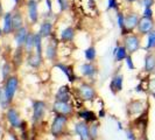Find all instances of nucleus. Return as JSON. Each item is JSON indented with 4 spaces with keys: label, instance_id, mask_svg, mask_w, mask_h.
I'll return each mask as SVG.
<instances>
[{
    "label": "nucleus",
    "instance_id": "nucleus-13",
    "mask_svg": "<svg viewBox=\"0 0 155 140\" xmlns=\"http://www.w3.org/2000/svg\"><path fill=\"white\" fill-rule=\"evenodd\" d=\"M27 35H28V31L26 27H21L19 31H16L15 33V43L18 48H21L25 45V41L27 39Z\"/></svg>",
    "mask_w": 155,
    "mask_h": 140
},
{
    "label": "nucleus",
    "instance_id": "nucleus-20",
    "mask_svg": "<svg viewBox=\"0 0 155 140\" xmlns=\"http://www.w3.org/2000/svg\"><path fill=\"white\" fill-rule=\"evenodd\" d=\"M51 29H53L51 23L48 22V21H45V22L41 25L39 34L41 35V38H48L51 34Z\"/></svg>",
    "mask_w": 155,
    "mask_h": 140
},
{
    "label": "nucleus",
    "instance_id": "nucleus-23",
    "mask_svg": "<svg viewBox=\"0 0 155 140\" xmlns=\"http://www.w3.org/2000/svg\"><path fill=\"white\" fill-rule=\"evenodd\" d=\"M12 27L14 31H19L22 27V16L19 12H16L14 15H12Z\"/></svg>",
    "mask_w": 155,
    "mask_h": 140
},
{
    "label": "nucleus",
    "instance_id": "nucleus-33",
    "mask_svg": "<svg viewBox=\"0 0 155 140\" xmlns=\"http://www.w3.org/2000/svg\"><path fill=\"white\" fill-rule=\"evenodd\" d=\"M85 57L89 60V61H92L96 57V49L93 47H90L85 50Z\"/></svg>",
    "mask_w": 155,
    "mask_h": 140
},
{
    "label": "nucleus",
    "instance_id": "nucleus-15",
    "mask_svg": "<svg viewBox=\"0 0 155 140\" xmlns=\"http://www.w3.org/2000/svg\"><path fill=\"white\" fill-rule=\"evenodd\" d=\"M70 95H69V88L67 85H63L58 89V91L56 92V101L61 102H68L69 103Z\"/></svg>",
    "mask_w": 155,
    "mask_h": 140
},
{
    "label": "nucleus",
    "instance_id": "nucleus-25",
    "mask_svg": "<svg viewBox=\"0 0 155 140\" xmlns=\"http://www.w3.org/2000/svg\"><path fill=\"white\" fill-rule=\"evenodd\" d=\"M33 48H34V35L31 34V33H28L27 39H26V41H25V49L27 50V53L31 54V50H33Z\"/></svg>",
    "mask_w": 155,
    "mask_h": 140
},
{
    "label": "nucleus",
    "instance_id": "nucleus-7",
    "mask_svg": "<svg viewBox=\"0 0 155 140\" xmlns=\"http://www.w3.org/2000/svg\"><path fill=\"white\" fill-rule=\"evenodd\" d=\"M79 95L82 97V99L84 101H93L96 98V90L91 84L83 83L79 86Z\"/></svg>",
    "mask_w": 155,
    "mask_h": 140
},
{
    "label": "nucleus",
    "instance_id": "nucleus-5",
    "mask_svg": "<svg viewBox=\"0 0 155 140\" xmlns=\"http://www.w3.org/2000/svg\"><path fill=\"white\" fill-rule=\"evenodd\" d=\"M53 111L56 115H61V116L68 117L72 113V106L70 105L68 102H61V101H55L53 104Z\"/></svg>",
    "mask_w": 155,
    "mask_h": 140
},
{
    "label": "nucleus",
    "instance_id": "nucleus-26",
    "mask_svg": "<svg viewBox=\"0 0 155 140\" xmlns=\"http://www.w3.org/2000/svg\"><path fill=\"white\" fill-rule=\"evenodd\" d=\"M41 40H42V38H41L39 33L34 35V47L36 48V54L40 55V56L42 54V42H41Z\"/></svg>",
    "mask_w": 155,
    "mask_h": 140
},
{
    "label": "nucleus",
    "instance_id": "nucleus-48",
    "mask_svg": "<svg viewBox=\"0 0 155 140\" xmlns=\"http://www.w3.org/2000/svg\"><path fill=\"white\" fill-rule=\"evenodd\" d=\"M2 14V7H1V2H0V15Z\"/></svg>",
    "mask_w": 155,
    "mask_h": 140
},
{
    "label": "nucleus",
    "instance_id": "nucleus-53",
    "mask_svg": "<svg viewBox=\"0 0 155 140\" xmlns=\"http://www.w3.org/2000/svg\"><path fill=\"white\" fill-rule=\"evenodd\" d=\"M15 1H18V0H15Z\"/></svg>",
    "mask_w": 155,
    "mask_h": 140
},
{
    "label": "nucleus",
    "instance_id": "nucleus-39",
    "mask_svg": "<svg viewBox=\"0 0 155 140\" xmlns=\"http://www.w3.org/2000/svg\"><path fill=\"white\" fill-rule=\"evenodd\" d=\"M152 15H153L152 8H145V12H143V18H148V19H152Z\"/></svg>",
    "mask_w": 155,
    "mask_h": 140
},
{
    "label": "nucleus",
    "instance_id": "nucleus-45",
    "mask_svg": "<svg viewBox=\"0 0 155 140\" xmlns=\"http://www.w3.org/2000/svg\"><path fill=\"white\" fill-rule=\"evenodd\" d=\"M135 91H138V92H139V91H142V89H141V85H138V86H137Z\"/></svg>",
    "mask_w": 155,
    "mask_h": 140
},
{
    "label": "nucleus",
    "instance_id": "nucleus-41",
    "mask_svg": "<svg viewBox=\"0 0 155 140\" xmlns=\"http://www.w3.org/2000/svg\"><path fill=\"white\" fill-rule=\"evenodd\" d=\"M149 88H150V90H152V95L155 93V78L150 81V83H149Z\"/></svg>",
    "mask_w": 155,
    "mask_h": 140
},
{
    "label": "nucleus",
    "instance_id": "nucleus-11",
    "mask_svg": "<svg viewBox=\"0 0 155 140\" xmlns=\"http://www.w3.org/2000/svg\"><path fill=\"white\" fill-rule=\"evenodd\" d=\"M123 83H124V76L123 75H117L110 83V90L113 95L123 90Z\"/></svg>",
    "mask_w": 155,
    "mask_h": 140
},
{
    "label": "nucleus",
    "instance_id": "nucleus-51",
    "mask_svg": "<svg viewBox=\"0 0 155 140\" xmlns=\"http://www.w3.org/2000/svg\"><path fill=\"white\" fill-rule=\"evenodd\" d=\"M128 1H134V0H128Z\"/></svg>",
    "mask_w": 155,
    "mask_h": 140
},
{
    "label": "nucleus",
    "instance_id": "nucleus-18",
    "mask_svg": "<svg viewBox=\"0 0 155 140\" xmlns=\"http://www.w3.org/2000/svg\"><path fill=\"white\" fill-rule=\"evenodd\" d=\"M28 64L33 67V68H39L40 65H41V63H42V58H41V56L38 55L36 53L35 54H33L31 53L29 56H28Z\"/></svg>",
    "mask_w": 155,
    "mask_h": 140
},
{
    "label": "nucleus",
    "instance_id": "nucleus-43",
    "mask_svg": "<svg viewBox=\"0 0 155 140\" xmlns=\"http://www.w3.org/2000/svg\"><path fill=\"white\" fill-rule=\"evenodd\" d=\"M105 117V111L104 110H101V112H99V116H98V118H104Z\"/></svg>",
    "mask_w": 155,
    "mask_h": 140
},
{
    "label": "nucleus",
    "instance_id": "nucleus-19",
    "mask_svg": "<svg viewBox=\"0 0 155 140\" xmlns=\"http://www.w3.org/2000/svg\"><path fill=\"white\" fill-rule=\"evenodd\" d=\"M81 72H82L84 76L92 77L93 75L97 72V70H96V68L93 67L92 64H90V63H85V64H83V65L81 67Z\"/></svg>",
    "mask_w": 155,
    "mask_h": 140
},
{
    "label": "nucleus",
    "instance_id": "nucleus-35",
    "mask_svg": "<svg viewBox=\"0 0 155 140\" xmlns=\"http://www.w3.org/2000/svg\"><path fill=\"white\" fill-rule=\"evenodd\" d=\"M118 25H119V27H120L121 29H124V27H125V18H124V15H123L121 13H119V15H118Z\"/></svg>",
    "mask_w": 155,
    "mask_h": 140
},
{
    "label": "nucleus",
    "instance_id": "nucleus-3",
    "mask_svg": "<svg viewBox=\"0 0 155 140\" xmlns=\"http://www.w3.org/2000/svg\"><path fill=\"white\" fill-rule=\"evenodd\" d=\"M18 86H19V79L16 76H11L8 79H6L5 88H4L2 91H4L9 103H12V101H13V98H14L16 93V90H18Z\"/></svg>",
    "mask_w": 155,
    "mask_h": 140
},
{
    "label": "nucleus",
    "instance_id": "nucleus-37",
    "mask_svg": "<svg viewBox=\"0 0 155 140\" xmlns=\"http://www.w3.org/2000/svg\"><path fill=\"white\" fill-rule=\"evenodd\" d=\"M57 1H58V4H60V6H61V9H62V11H64V9L68 8V5H69L68 0H57Z\"/></svg>",
    "mask_w": 155,
    "mask_h": 140
},
{
    "label": "nucleus",
    "instance_id": "nucleus-4",
    "mask_svg": "<svg viewBox=\"0 0 155 140\" xmlns=\"http://www.w3.org/2000/svg\"><path fill=\"white\" fill-rule=\"evenodd\" d=\"M6 118H7L8 123H9L12 128H14V130L20 128L22 120H21V117H20V113L18 112V110L9 106L7 109V112H6Z\"/></svg>",
    "mask_w": 155,
    "mask_h": 140
},
{
    "label": "nucleus",
    "instance_id": "nucleus-36",
    "mask_svg": "<svg viewBox=\"0 0 155 140\" xmlns=\"http://www.w3.org/2000/svg\"><path fill=\"white\" fill-rule=\"evenodd\" d=\"M126 137H127L128 140H137V135H135V133L133 132L132 130H127L126 131Z\"/></svg>",
    "mask_w": 155,
    "mask_h": 140
},
{
    "label": "nucleus",
    "instance_id": "nucleus-31",
    "mask_svg": "<svg viewBox=\"0 0 155 140\" xmlns=\"http://www.w3.org/2000/svg\"><path fill=\"white\" fill-rule=\"evenodd\" d=\"M126 48L125 47H119L118 48V52H117L116 54V57H117V61H121V60H124L127 57V55H126Z\"/></svg>",
    "mask_w": 155,
    "mask_h": 140
},
{
    "label": "nucleus",
    "instance_id": "nucleus-42",
    "mask_svg": "<svg viewBox=\"0 0 155 140\" xmlns=\"http://www.w3.org/2000/svg\"><path fill=\"white\" fill-rule=\"evenodd\" d=\"M116 5V0H109V8H114Z\"/></svg>",
    "mask_w": 155,
    "mask_h": 140
},
{
    "label": "nucleus",
    "instance_id": "nucleus-14",
    "mask_svg": "<svg viewBox=\"0 0 155 140\" xmlns=\"http://www.w3.org/2000/svg\"><path fill=\"white\" fill-rule=\"evenodd\" d=\"M138 25H139V18H138L137 14H130V15H127L125 18V27L128 31L134 29Z\"/></svg>",
    "mask_w": 155,
    "mask_h": 140
},
{
    "label": "nucleus",
    "instance_id": "nucleus-17",
    "mask_svg": "<svg viewBox=\"0 0 155 140\" xmlns=\"http://www.w3.org/2000/svg\"><path fill=\"white\" fill-rule=\"evenodd\" d=\"M58 69H61L65 74V76L68 77V79H69V82H75L76 81V76H75V72H74V70H72V68L71 67H69V65H65V64H57L56 65Z\"/></svg>",
    "mask_w": 155,
    "mask_h": 140
},
{
    "label": "nucleus",
    "instance_id": "nucleus-1",
    "mask_svg": "<svg viewBox=\"0 0 155 140\" xmlns=\"http://www.w3.org/2000/svg\"><path fill=\"white\" fill-rule=\"evenodd\" d=\"M67 127H68V117L56 115L50 125V133L55 139H60L64 135Z\"/></svg>",
    "mask_w": 155,
    "mask_h": 140
},
{
    "label": "nucleus",
    "instance_id": "nucleus-21",
    "mask_svg": "<svg viewBox=\"0 0 155 140\" xmlns=\"http://www.w3.org/2000/svg\"><path fill=\"white\" fill-rule=\"evenodd\" d=\"M155 69V55L148 54L145 58V70L146 71H153Z\"/></svg>",
    "mask_w": 155,
    "mask_h": 140
},
{
    "label": "nucleus",
    "instance_id": "nucleus-16",
    "mask_svg": "<svg viewBox=\"0 0 155 140\" xmlns=\"http://www.w3.org/2000/svg\"><path fill=\"white\" fill-rule=\"evenodd\" d=\"M28 12H29V16L33 22H36L39 14H38V2L36 0H29L28 2Z\"/></svg>",
    "mask_w": 155,
    "mask_h": 140
},
{
    "label": "nucleus",
    "instance_id": "nucleus-2",
    "mask_svg": "<svg viewBox=\"0 0 155 140\" xmlns=\"http://www.w3.org/2000/svg\"><path fill=\"white\" fill-rule=\"evenodd\" d=\"M46 111H47V105L45 102L42 101H34L33 102V123L34 124H39L41 123L45 116H46Z\"/></svg>",
    "mask_w": 155,
    "mask_h": 140
},
{
    "label": "nucleus",
    "instance_id": "nucleus-24",
    "mask_svg": "<svg viewBox=\"0 0 155 140\" xmlns=\"http://www.w3.org/2000/svg\"><path fill=\"white\" fill-rule=\"evenodd\" d=\"M90 138L91 140H97L99 138V124L93 123L90 125Z\"/></svg>",
    "mask_w": 155,
    "mask_h": 140
},
{
    "label": "nucleus",
    "instance_id": "nucleus-22",
    "mask_svg": "<svg viewBox=\"0 0 155 140\" xmlns=\"http://www.w3.org/2000/svg\"><path fill=\"white\" fill-rule=\"evenodd\" d=\"M13 29L12 27V13H6V15L4 18V28H2V32L5 34H8L11 33Z\"/></svg>",
    "mask_w": 155,
    "mask_h": 140
},
{
    "label": "nucleus",
    "instance_id": "nucleus-10",
    "mask_svg": "<svg viewBox=\"0 0 155 140\" xmlns=\"http://www.w3.org/2000/svg\"><path fill=\"white\" fill-rule=\"evenodd\" d=\"M78 116L79 118L83 120V122H85L87 124H93V123H97V119H98V117L97 115L91 111V110H83V111H79L78 112Z\"/></svg>",
    "mask_w": 155,
    "mask_h": 140
},
{
    "label": "nucleus",
    "instance_id": "nucleus-30",
    "mask_svg": "<svg viewBox=\"0 0 155 140\" xmlns=\"http://www.w3.org/2000/svg\"><path fill=\"white\" fill-rule=\"evenodd\" d=\"M9 102H8V99L6 98V96H5V93H4V91H2V93L0 95V108L2 110H7L8 108H9Z\"/></svg>",
    "mask_w": 155,
    "mask_h": 140
},
{
    "label": "nucleus",
    "instance_id": "nucleus-52",
    "mask_svg": "<svg viewBox=\"0 0 155 140\" xmlns=\"http://www.w3.org/2000/svg\"><path fill=\"white\" fill-rule=\"evenodd\" d=\"M0 35H1V29H0Z\"/></svg>",
    "mask_w": 155,
    "mask_h": 140
},
{
    "label": "nucleus",
    "instance_id": "nucleus-29",
    "mask_svg": "<svg viewBox=\"0 0 155 140\" xmlns=\"http://www.w3.org/2000/svg\"><path fill=\"white\" fill-rule=\"evenodd\" d=\"M155 47V31H152L148 34V42L146 49H152Z\"/></svg>",
    "mask_w": 155,
    "mask_h": 140
},
{
    "label": "nucleus",
    "instance_id": "nucleus-32",
    "mask_svg": "<svg viewBox=\"0 0 155 140\" xmlns=\"http://www.w3.org/2000/svg\"><path fill=\"white\" fill-rule=\"evenodd\" d=\"M11 65L8 64V63H5L4 65H2V70H1V72H2V78L4 79H8V78L11 77L9 76V74H11Z\"/></svg>",
    "mask_w": 155,
    "mask_h": 140
},
{
    "label": "nucleus",
    "instance_id": "nucleus-28",
    "mask_svg": "<svg viewBox=\"0 0 155 140\" xmlns=\"http://www.w3.org/2000/svg\"><path fill=\"white\" fill-rule=\"evenodd\" d=\"M72 39H74V29L71 27L65 28L62 32V40L63 41H71Z\"/></svg>",
    "mask_w": 155,
    "mask_h": 140
},
{
    "label": "nucleus",
    "instance_id": "nucleus-44",
    "mask_svg": "<svg viewBox=\"0 0 155 140\" xmlns=\"http://www.w3.org/2000/svg\"><path fill=\"white\" fill-rule=\"evenodd\" d=\"M47 4H48V8L51 9V2H50V0H47Z\"/></svg>",
    "mask_w": 155,
    "mask_h": 140
},
{
    "label": "nucleus",
    "instance_id": "nucleus-49",
    "mask_svg": "<svg viewBox=\"0 0 155 140\" xmlns=\"http://www.w3.org/2000/svg\"><path fill=\"white\" fill-rule=\"evenodd\" d=\"M1 93H2V89H1V88H0V95H1Z\"/></svg>",
    "mask_w": 155,
    "mask_h": 140
},
{
    "label": "nucleus",
    "instance_id": "nucleus-50",
    "mask_svg": "<svg viewBox=\"0 0 155 140\" xmlns=\"http://www.w3.org/2000/svg\"><path fill=\"white\" fill-rule=\"evenodd\" d=\"M153 97H154V98H155V93H153Z\"/></svg>",
    "mask_w": 155,
    "mask_h": 140
},
{
    "label": "nucleus",
    "instance_id": "nucleus-34",
    "mask_svg": "<svg viewBox=\"0 0 155 140\" xmlns=\"http://www.w3.org/2000/svg\"><path fill=\"white\" fill-rule=\"evenodd\" d=\"M14 62H15L16 65H20L21 62H22V53H21V49L20 48L16 50V54L14 56Z\"/></svg>",
    "mask_w": 155,
    "mask_h": 140
},
{
    "label": "nucleus",
    "instance_id": "nucleus-47",
    "mask_svg": "<svg viewBox=\"0 0 155 140\" xmlns=\"http://www.w3.org/2000/svg\"><path fill=\"white\" fill-rule=\"evenodd\" d=\"M12 137H13V139H14V140H21V139H20V138H16V135H15V134H13Z\"/></svg>",
    "mask_w": 155,
    "mask_h": 140
},
{
    "label": "nucleus",
    "instance_id": "nucleus-12",
    "mask_svg": "<svg viewBox=\"0 0 155 140\" xmlns=\"http://www.w3.org/2000/svg\"><path fill=\"white\" fill-rule=\"evenodd\" d=\"M153 26H154V23L152 21V19H148V18H142L141 20H139V25H138L140 33H142V34L150 33Z\"/></svg>",
    "mask_w": 155,
    "mask_h": 140
},
{
    "label": "nucleus",
    "instance_id": "nucleus-9",
    "mask_svg": "<svg viewBox=\"0 0 155 140\" xmlns=\"http://www.w3.org/2000/svg\"><path fill=\"white\" fill-rule=\"evenodd\" d=\"M140 41L135 35H128L125 38V48L127 52L130 53H134L139 49Z\"/></svg>",
    "mask_w": 155,
    "mask_h": 140
},
{
    "label": "nucleus",
    "instance_id": "nucleus-6",
    "mask_svg": "<svg viewBox=\"0 0 155 140\" xmlns=\"http://www.w3.org/2000/svg\"><path fill=\"white\" fill-rule=\"evenodd\" d=\"M75 132L81 140H91L90 138V125L81 120L75 124Z\"/></svg>",
    "mask_w": 155,
    "mask_h": 140
},
{
    "label": "nucleus",
    "instance_id": "nucleus-46",
    "mask_svg": "<svg viewBox=\"0 0 155 140\" xmlns=\"http://www.w3.org/2000/svg\"><path fill=\"white\" fill-rule=\"evenodd\" d=\"M118 128H119V130H123V126H121V123H118Z\"/></svg>",
    "mask_w": 155,
    "mask_h": 140
},
{
    "label": "nucleus",
    "instance_id": "nucleus-27",
    "mask_svg": "<svg viewBox=\"0 0 155 140\" xmlns=\"http://www.w3.org/2000/svg\"><path fill=\"white\" fill-rule=\"evenodd\" d=\"M46 55L47 57L50 58V60H54L55 58V56H56V45H54V41H53V43L48 45L46 50Z\"/></svg>",
    "mask_w": 155,
    "mask_h": 140
},
{
    "label": "nucleus",
    "instance_id": "nucleus-8",
    "mask_svg": "<svg viewBox=\"0 0 155 140\" xmlns=\"http://www.w3.org/2000/svg\"><path fill=\"white\" fill-rule=\"evenodd\" d=\"M143 102L139 101V99H134V101L130 102L127 104V115L128 116H137V115H141L143 112Z\"/></svg>",
    "mask_w": 155,
    "mask_h": 140
},
{
    "label": "nucleus",
    "instance_id": "nucleus-40",
    "mask_svg": "<svg viewBox=\"0 0 155 140\" xmlns=\"http://www.w3.org/2000/svg\"><path fill=\"white\" fill-rule=\"evenodd\" d=\"M153 2H154V0H141V4L146 8H150V6L153 5Z\"/></svg>",
    "mask_w": 155,
    "mask_h": 140
},
{
    "label": "nucleus",
    "instance_id": "nucleus-38",
    "mask_svg": "<svg viewBox=\"0 0 155 140\" xmlns=\"http://www.w3.org/2000/svg\"><path fill=\"white\" fill-rule=\"evenodd\" d=\"M126 63H127V67H128L130 69L134 70V68H135V67H134V64H133L132 57H131V56H127V57H126Z\"/></svg>",
    "mask_w": 155,
    "mask_h": 140
}]
</instances>
